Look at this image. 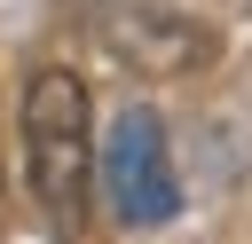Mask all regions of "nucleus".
<instances>
[{
	"label": "nucleus",
	"mask_w": 252,
	"mask_h": 244,
	"mask_svg": "<svg viewBox=\"0 0 252 244\" xmlns=\"http://www.w3.org/2000/svg\"><path fill=\"white\" fill-rule=\"evenodd\" d=\"M24 173L55 236L79 244L87 228V87L71 71H39L24 87Z\"/></svg>",
	"instance_id": "f257e3e1"
},
{
	"label": "nucleus",
	"mask_w": 252,
	"mask_h": 244,
	"mask_svg": "<svg viewBox=\"0 0 252 244\" xmlns=\"http://www.w3.org/2000/svg\"><path fill=\"white\" fill-rule=\"evenodd\" d=\"M102 181H110V205L126 228H150V220H173L181 205V181H173V150H165V126L158 110H126L102 142Z\"/></svg>",
	"instance_id": "f03ea898"
}]
</instances>
